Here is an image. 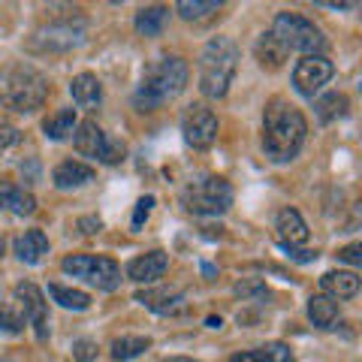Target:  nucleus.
<instances>
[{
  "mask_svg": "<svg viewBox=\"0 0 362 362\" xmlns=\"http://www.w3.org/2000/svg\"><path fill=\"white\" fill-rule=\"evenodd\" d=\"M148 347H151V338H145V335H121L112 341V356L118 362H127V359H136Z\"/></svg>",
  "mask_w": 362,
  "mask_h": 362,
  "instance_id": "obj_24",
  "label": "nucleus"
},
{
  "mask_svg": "<svg viewBox=\"0 0 362 362\" xmlns=\"http://www.w3.org/2000/svg\"><path fill=\"white\" fill-rule=\"evenodd\" d=\"M64 272L73 278H82L97 290H118L121 287V269L112 257H94V254H73L64 259Z\"/></svg>",
  "mask_w": 362,
  "mask_h": 362,
  "instance_id": "obj_7",
  "label": "nucleus"
},
{
  "mask_svg": "<svg viewBox=\"0 0 362 362\" xmlns=\"http://www.w3.org/2000/svg\"><path fill=\"white\" fill-rule=\"evenodd\" d=\"M70 94L78 106H90L103 100V88H100V78L94 73H78L70 85Z\"/></svg>",
  "mask_w": 362,
  "mask_h": 362,
  "instance_id": "obj_20",
  "label": "nucleus"
},
{
  "mask_svg": "<svg viewBox=\"0 0 362 362\" xmlns=\"http://www.w3.org/2000/svg\"><path fill=\"white\" fill-rule=\"evenodd\" d=\"M239 66V45L230 37H214L199 58V90L206 97H223Z\"/></svg>",
  "mask_w": 362,
  "mask_h": 362,
  "instance_id": "obj_3",
  "label": "nucleus"
},
{
  "mask_svg": "<svg viewBox=\"0 0 362 362\" xmlns=\"http://www.w3.org/2000/svg\"><path fill=\"white\" fill-rule=\"evenodd\" d=\"M347 97L344 94H338V90H332V94H326V97H320L317 100V118H320L323 124H329V121H335V118H341V115H347Z\"/></svg>",
  "mask_w": 362,
  "mask_h": 362,
  "instance_id": "obj_28",
  "label": "nucleus"
},
{
  "mask_svg": "<svg viewBox=\"0 0 362 362\" xmlns=\"http://www.w3.org/2000/svg\"><path fill=\"white\" fill-rule=\"evenodd\" d=\"M230 362H293L290 356V347L287 344H266V347H257V350H245V354H235Z\"/></svg>",
  "mask_w": 362,
  "mask_h": 362,
  "instance_id": "obj_22",
  "label": "nucleus"
},
{
  "mask_svg": "<svg viewBox=\"0 0 362 362\" xmlns=\"http://www.w3.org/2000/svg\"><path fill=\"white\" fill-rule=\"evenodd\" d=\"M49 97V82L40 70H33L28 64L13 66L4 82H0V106L13 112H33L45 103Z\"/></svg>",
  "mask_w": 362,
  "mask_h": 362,
  "instance_id": "obj_4",
  "label": "nucleus"
},
{
  "mask_svg": "<svg viewBox=\"0 0 362 362\" xmlns=\"http://www.w3.org/2000/svg\"><path fill=\"white\" fill-rule=\"evenodd\" d=\"M25 329V320L13 311V308H6V305H0V332H9V335H16Z\"/></svg>",
  "mask_w": 362,
  "mask_h": 362,
  "instance_id": "obj_30",
  "label": "nucleus"
},
{
  "mask_svg": "<svg viewBox=\"0 0 362 362\" xmlns=\"http://www.w3.org/2000/svg\"><path fill=\"white\" fill-rule=\"evenodd\" d=\"M338 259H344V263L359 266V263H362V245H359V242H354V245L341 247V251H338Z\"/></svg>",
  "mask_w": 362,
  "mask_h": 362,
  "instance_id": "obj_34",
  "label": "nucleus"
},
{
  "mask_svg": "<svg viewBox=\"0 0 362 362\" xmlns=\"http://www.w3.org/2000/svg\"><path fill=\"white\" fill-rule=\"evenodd\" d=\"M209 326L211 329H221V317H209Z\"/></svg>",
  "mask_w": 362,
  "mask_h": 362,
  "instance_id": "obj_36",
  "label": "nucleus"
},
{
  "mask_svg": "<svg viewBox=\"0 0 362 362\" xmlns=\"http://www.w3.org/2000/svg\"><path fill=\"white\" fill-rule=\"evenodd\" d=\"M181 202H185V209L194 211V214H223L233 206V185L226 178H218V175L199 178L194 185L185 187Z\"/></svg>",
  "mask_w": 362,
  "mask_h": 362,
  "instance_id": "obj_6",
  "label": "nucleus"
},
{
  "mask_svg": "<svg viewBox=\"0 0 362 362\" xmlns=\"http://www.w3.org/2000/svg\"><path fill=\"white\" fill-rule=\"evenodd\" d=\"M275 226H278L281 247H296L308 242V223L302 221V214L296 209H281Z\"/></svg>",
  "mask_w": 362,
  "mask_h": 362,
  "instance_id": "obj_13",
  "label": "nucleus"
},
{
  "mask_svg": "<svg viewBox=\"0 0 362 362\" xmlns=\"http://www.w3.org/2000/svg\"><path fill=\"white\" fill-rule=\"evenodd\" d=\"M308 317L314 320V326H320V329H329V326L338 320V302L323 296V293H317V296L308 299Z\"/></svg>",
  "mask_w": 362,
  "mask_h": 362,
  "instance_id": "obj_23",
  "label": "nucleus"
},
{
  "mask_svg": "<svg viewBox=\"0 0 362 362\" xmlns=\"http://www.w3.org/2000/svg\"><path fill=\"white\" fill-rule=\"evenodd\" d=\"M257 58H259V64H263V66L275 70V66L284 64L287 49H284V45H281L275 37H272V33H263V37H259V42H257Z\"/></svg>",
  "mask_w": 362,
  "mask_h": 362,
  "instance_id": "obj_26",
  "label": "nucleus"
},
{
  "mask_svg": "<svg viewBox=\"0 0 362 362\" xmlns=\"http://www.w3.org/2000/svg\"><path fill=\"white\" fill-rule=\"evenodd\" d=\"M78 226H82V233L90 235V233H97L103 223H100V218H82V221H78Z\"/></svg>",
  "mask_w": 362,
  "mask_h": 362,
  "instance_id": "obj_35",
  "label": "nucleus"
},
{
  "mask_svg": "<svg viewBox=\"0 0 362 362\" xmlns=\"http://www.w3.org/2000/svg\"><path fill=\"white\" fill-rule=\"evenodd\" d=\"M109 148V136L97 127V121H82L76 130V151L85 154V157H97L103 160Z\"/></svg>",
  "mask_w": 362,
  "mask_h": 362,
  "instance_id": "obj_15",
  "label": "nucleus"
},
{
  "mask_svg": "<svg viewBox=\"0 0 362 362\" xmlns=\"http://www.w3.org/2000/svg\"><path fill=\"white\" fill-rule=\"evenodd\" d=\"M166 21H169L166 6H145L142 13H136V30H139L142 37H160Z\"/></svg>",
  "mask_w": 362,
  "mask_h": 362,
  "instance_id": "obj_21",
  "label": "nucleus"
},
{
  "mask_svg": "<svg viewBox=\"0 0 362 362\" xmlns=\"http://www.w3.org/2000/svg\"><path fill=\"white\" fill-rule=\"evenodd\" d=\"M73 356H76L78 362L94 359V356H97V344H94V341H88V338H82V341H76V344H73Z\"/></svg>",
  "mask_w": 362,
  "mask_h": 362,
  "instance_id": "obj_32",
  "label": "nucleus"
},
{
  "mask_svg": "<svg viewBox=\"0 0 362 362\" xmlns=\"http://www.w3.org/2000/svg\"><path fill=\"white\" fill-rule=\"evenodd\" d=\"M16 299L21 302V308H25V320H30L37 338L45 341V338H49V314H45V299H42L40 287L25 281V284L16 287Z\"/></svg>",
  "mask_w": 362,
  "mask_h": 362,
  "instance_id": "obj_10",
  "label": "nucleus"
},
{
  "mask_svg": "<svg viewBox=\"0 0 362 362\" xmlns=\"http://www.w3.org/2000/svg\"><path fill=\"white\" fill-rule=\"evenodd\" d=\"M269 33L284 45V49H296L305 54H320L326 49V37L320 33V28L299 13H278Z\"/></svg>",
  "mask_w": 362,
  "mask_h": 362,
  "instance_id": "obj_5",
  "label": "nucleus"
},
{
  "mask_svg": "<svg viewBox=\"0 0 362 362\" xmlns=\"http://www.w3.org/2000/svg\"><path fill=\"white\" fill-rule=\"evenodd\" d=\"M151 209H154V197H142L139 202H136V211H133V226H136V230H139V226L148 221Z\"/></svg>",
  "mask_w": 362,
  "mask_h": 362,
  "instance_id": "obj_31",
  "label": "nucleus"
},
{
  "mask_svg": "<svg viewBox=\"0 0 362 362\" xmlns=\"http://www.w3.org/2000/svg\"><path fill=\"white\" fill-rule=\"evenodd\" d=\"M181 18L194 21V18H206L211 13H218L221 9V0H209V4H202V0H181V4L175 6Z\"/></svg>",
  "mask_w": 362,
  "mask_h": 362,
  "instance_id": "obj_29",
  "label": "nucleus"
},
{
  "mask_svg": "<svg viewBox=\"0 0 362 362\" xmlns=\"http://www.w3.org/2000/svg\"><path fill=\"white\" fill-rule=\"evenodd\" d=\"M76 127V109H61L42 121V130L49 139H66Z\"/></svg>",
  "mask_w": 362,
  "mask_h": 362,
  "instance_id": "obj_25",
  "label": "nucleus"
},
{
  "mask_svg": "<svg viewBox=\"0 0 362 362\" xmlns=\"http://www.w3.org/2000/svg\"><path fill=\"white\" fill-rule=\"evenodd\" d=\"M0 209H9L16 214H30L37 209V199H33L30 190L16 187V185H9V181H0Z\"/></svg>",
  "mask_w": 362,
  "mask_h": 362,
  "instance_id": "obj_19",
  "label": "nucleus"
},
{
  "mask_svg": "<svg viewBox=\"0 0 362 362\" xmlns=\"http://www.w3.org/2000/svg\"><path fill=\"white\" fill-rule=\"evenodd\" d=\"M136 302H142L145 308H151L157 314H178L185 308V293L175 287H154V290H139Z\"/></svg>",
  "mask_w": 362,
  "mask_h": 362,
  "instance_id": "obj_11",
  "label": "nucleus"
},
{
  "mask_svg": "<svg viewBox=\"0 0 362 362\" xmlns=\"http://www.w3.org/2000/svg\"><path fill=\"white\" fill-rule=\"evenodd\" d=\"M163 362H197V359H163Z\"/></svg>",
  "mask_w": 362,
  "mask_h": 362,
  "instance_id": "obj_37",
  "label": "nucleus"
},
{
  "mask_svg": "<svg viewBox=\"0 0 362 362\" xmlns=\"http://www.w3.org/2000/svg\"><path fill=\"white\" fill-rule=\"evenodd\" d=\"M166 269H169V257L163 251H151L145 257H136L127 266V275H130V281H136V284H151V281L163 278Z\"/></svg>",
  "mask_w": 362,
  "mask_h": 362,
  "instance_id": "obj_14",
  "label": "nucleus"
},
{
  "mask_svg": "<svg viewBox=\"0 0 362 362\" xmlns=\"http://www.w3.org/2000/svg\"><path fill=\"white\" fill-rule=\"evenodd\" d=\"M52 299L64 305V308H73V311H85L90 308V296L85 290H73V287H64V284H49Z\"/></svg>",
  "mask_w": 362,
  "mask_h": 362,
  "instance_id": "obj_27",
  "label": "nucleus"
},
{
  "mask_svg": "<svg viewBox=\"0 0 362 362\" xmlns=\"http://www.w3.org/2000/svg\"><path fill=\"white\" fill-rule=\"evenodd\" d=\"M308 136V121L284 100H272L263 115V148L275 163L293 160Z\"/></svg>",
  "mask_w": 362,
  "mask_h": 362,
  "instance_id": "obj_1",
  "label": "nucleus"
},
{
  "mask_svg": "<svg viewBox=\"0 0 362 362\" xmlns=\"http://www.w3.org/2000/svg\"><path fill=\"white\" fill-rule=\"evenodd\" d=\"M320 290L329 299H354L359 293V278L356 272H326L320 278Z\"/></svg>",
  "mask_w": 362,
  "mask_h": 362,
  "instance_id": "obj_16",
  "label": "nucleus"
},
{
  "mask_svg": "<svg viewBox=\"0 0 362 362\" xmlns=\"http://www.w3.org/2000/svg\"><path fill=\"white\" fill-rule=\"evenodd\" d=\"M332 73H335V66L323 54H305L296 64V70H293V85H296L302 97H314L332 78Z\"/></svg>",
  "mask_w": 362,
  "mask_h": 362,
  "instance_id": "obj_8",
  "label": "nucleus"
},
{
  "mask_svg": "<svg viewBox=\"0 0 362 362\" xmlns=\"http://www.w3.org/2000/svg\"><path fill=\"white\" fill-rule=\"evenodd\" d=\"M16 142H18V130L6 118H0V148H9V145H16Z\"/></svg>",
  "mask_w": 362,
  "mask_h": 362,
  "instance_id": "obj_33",
  "label": "nucleus"
},
{
  "mask_svg": "<svg viewBox=\"0 0 362 362\" xmlns=\"http://www.w3.org/2000/svg\"><path fill=\"white\" fill-rule=\"evenodd\" d=\"M181 130H185L187 145H194L199 151L211 148L214 139H218V118H214V112L206 106H190L185 121H181Z\"/></svg>",
  "mask_w": 362,
  "mask_h": 362,
  "instance_id": "obj_9",
  "label": "nucleus"
},
{
  "mask_svg": "<svg viewBox=\"0 0 362 362\" xmlns=\"http://www.w3.org/2000/svg\"><path fill=\"white\" fill-rule=\"evenodd\" d=\"M37 40L42 42V49H76V45H82L85 40V28L82 25H73V21H64V25H52L37 33Z\"/></svg>",
  "mask_w": 362,
  "mask_h": 362,
  "instance_id": "obj_12",
  "label": "nucleus"
},
{
  "mask_svg": "<svg viewBox=\"0 0 362 362\" xmlns=\"http://www.w3.org/2000/svg\"><path fill=\"white\" fill-rule=\"evenodd\" d=\"M52 181H54V187H61V190L82 187V185H88V181H94V166L78 163V160H64L58 169H54Z\"/></svg>",
  "mask_w": 362,
  "mask_h": 362,
  "instance_id": "obj_17",
  "label": "nucleus"
},
{
  "mask_svg": "<svg viewBox=\"0 0 362 362\" xmlns=\"http://www.w3.org/2000/svg\"><path fill=\"white\" fill-rule=\"evenodd\" d=\"M187 76H190V70H187V64L181 58H163V61L151 64L148 70H145L142 85H139V90H136V97H133L136 109L151 112L157 106H163L166 100L178 97L181 90H185V85H187Z\"/></svg>",
  "mask_w": 362,
  "mask_h": 362,
  "instance_id": "obj_2",
  "label": "nucleus"
},
{
  "mask_svg": "<svg viewBox=\"0 0 362 362\" xmlns=\"http://www.w3.org/2000/svg\"><path fill=\"white\" fill-rule=\"evenodd\" d=\"M16 254L21 263H28V266H37L40 259L49 254V239H45V233L42 230H28L25 235H18V242H16Z\"/></svg>",
  "mask_w": 362,
  "mask_h": 362,
  "instance_id": "obj_18",
  "label": "nucleus"
}]
</instances>
